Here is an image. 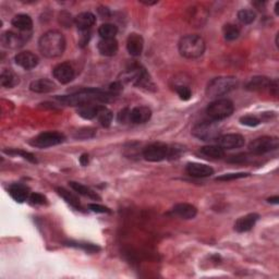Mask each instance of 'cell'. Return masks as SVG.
<instances>
[{"label": "cell", "instance_id": "obj_11", "mask_svg": "<svg viewBox=\"0 0 279 279\" xmlns=\"http://www.w3.org/2000/svg\"><path fill=\"white\" fill-rule=\"evenodd\" d=\"M29 40L23 33H15V32H4L1 35V45L4 48L8 49H18L22 47L25 44V42Z\"/></svg>", "mask_w": 279, "mask_h": 279}, {"label": "cell", "instance_id": "obj_31", "mask_svg": "<svg viewBox=\"0 0 279 279\" xmlns=\"http://www.w3.org/2000/svg\"><path fill=\"white\" fill-rule=\"evenodd\" d=\"M112 118H113L112 112L109 111L107 107L101 105L100 111H98L97 116H96L98 122H100L104 128H108L112 122Z\"/></svg>", "mask_w": 279, "mask_h": 279}, {"label": "cell", "instance_id": "obj_29", "mask_svg": "<svg viewBox=\"0 0 279 279\" xmlns=\"http://www.w3.org/2000/svg\"><path fill=\"white\" fill-rule=\"evenodd\" d=\"M201 153L206 157L220 160L225 156V150H223L220 145H209L201 149Z\"/></svg>", "mask_w": 279, "mask_h": 279}, {"label": "cell", "instance_id": "obj_36", "mask_svg": "<svg viewBox=\"0 0 279 279\" xmlns=\"http://www.w3.org/2000/svg\"><path fill=\"white\" fill-rule=\"evenodd\" d=\"M176 92L177 94L179 95V97L181 98L182 101H189L191 96H192V92H191V89L185 84H179L176 86Z\"/></svg>", "mask_w": 279, "mask_h": 279}, {"label": "cell", "instance_id": "obj_44", "mask_svg": "<svg viewBox=\"0 0 279 279\" xmlns=\"http://www.w3.org/2000/svg\"><path fill=\"white\" fill-rule=\"evenodd\" d=\"M89 207H90V210L94 213H102V214H104V213H111L108 207L100 205V204H90Z\"/></svg>", "mask_w": 279, "mask_h": 279}, {"label": "cell", "instance_id": "obj_35", "mask_svg": "<svg viewBox=\"0 0 279 279\" xmlns=\"http://www.w3.org/2000/svg\"><path fill=\"white\" fill-rule=\"evenodd\" d=\"M256 19V13L251 9H242L238 12V20L242 24H251Z\"/></svg>", "mask_w": 279, "mask_h": 279}, {"label": "cell", "instance_id": "obj_39", "mask_svg": "<svg viewBox=\"0 0 279 279\" xmlns=\"http://www.w3.org/2000/svg\"><path fill=\"white\" fill-rule=\"evenodd\" d=\"M68 245L70 247H75V248H80V249H83L87 252H97V251H100V248L97 247L95 244H92V243H83V242H72L70 241L68 242Z\"/></svg>", "mask_w": 279, "mask_h": 279}, {"label": "cell", "instance_id": "obj_22", "mask_svg": "<svg viewBox=\"0 0 279 279\" xmlns=\"http://www.w3.org/2000/svg\"><path fill=\"white\" fill-rule=\"evenodd\" d=\"M74 23L79 31H90L91 27L96 23V16L91 12H82L75 16Z\"/></svg>", "mask_w": 279, "mask_h": 279}, {"label": "cell", "instance_id": "obj_13", "mask_svg": "<svg viewBox=\"0 0 279 279\" xmlns=\"http://www.w3.org/2000/svg\"><path fill=\"white\" fill-rule=\"evenodd\" d=\"M53 75L58 82L62 84H68L74 79L75 71L72 65L68 62L59 63L53 70Z\"/></svg>", "mask_w": 279, "mask_h": 279}, {"label": "cell", "instance_id": "obj_42", "mask_svg": "<svg viewBox=\"0 0 279 279\" xmlns=\"http://www.w3.org/2000/svg\"><path fill=\"white\" fill-rule=\"evenodd\" d=\"M30 202L33 205H44L47 204V199L43 194L33 193L30 195Z\"/></svg>", "mask_w": 279, "mask_h": 279}, {"label": "cell", "instance_id": "obj_21", "mask_svg": "<svg viewBox=\"0 0 279 279\" xmlns=\"http://www.w3.org/2000/svg\"><path fill=\"white\" fill-rule=\"evenodd\" d=\"M173 213L182 220H192L198 214V210L192 204L178 203L173 206Z\"/></svg>", "mask_w": 279, "mask_h": 279}, {"label": "cell", "instance_id": "obj_45", "mask_svg": "<svg viewBox=\"0 0 279 279\" xmlns=\"http://www.w3.org/2000/svg\"><path fill=\"white\" fill-rule=\"evenodd\" d=\"M81 35H80V45L81 46H85L87 43H89L90 38H91V33L90 31H80Z\"/></svg>", "mask_w": 279, "mask_h": 279}, {"label": "cell", "instance_id": "obj_46", "mask_svg": "<svg viewBox=\"0 0 279 279\" xmlns=\"http://www.w3.org/2000/svg\"><path fill=\"white\" fill-rule=\"evenodd\" d=\"M80 163H81L82 166H87V165H89V163H90L89 155H87V154H83V155H82V156L80 157Z\"/></svg>", "mask_w": 279, "mask_h": 279}, {"label": "cell", "instance_id": "obj_20", "mask_svg": "<svg viewBox=\"0 0 279 279\" xmlns=\"http://www.w3.org/2000/svg\"><path fill=\"white\" fill-rule=\"evenodd\" d=\"M118 42L116 38H111V40H101L97 44V49L102 56L112 57L118 52Z\"/></svg>", "mask_w": 279, "mask_h": 279}, {"label": "cell", "instance_id": "obj_47", "mask_svg": "<svg viewBox=\"0 0 279 279\" xmlns=\"http://www.w3.org/2000/svg\"><path fill=\"white\" fill-rule=\"evenodd\" d=\"M270 203H274V204H278L279 203V198L278 196H274V198H270L269 199Z\"/></svg>", "mask_w": 279, "mask_h": 279}, {"label": "cell", "instance_id": "obj_3", "mask_svg": "<svg viewBox=\"0 0 279 279\" xmlns=\"http://www.w3.org/2000/svg\"><path fill=\"white\" fill-rule=\"evenodd\" d=\"M205 52V42L203 38L195 34L183 36L179 42V53L182 57L196 59Z\"/></svg>", "mask_w": 279, "mask_h": 279}, {"label": "cell", "instance_id": "obj_41", "mask_svg": "<svg viewBox=\"0 0 279 279\" xmlns=\"http://www.w3.org/2000/svg\"><path fill=\"white\" fill-rule=\"evenodd\" d=\"M250 173H245V172H237V173H226L223 174L221 177H217L216 180L217 181H231V180H236V179H240V178H245L248 177Z\"/></svg>", "mask_w": 279, "mask_h": 279}, {"label": "cell", "instance_id": "obj_23", "mask_svg": "<svg viewBox=\"0 0 279 279\" xmlns=\"http://www.w3.org/2000/svg\"><path fill=\"white\" fill-rule=\"evenodd\" d=\"M11 24H12L16 30L20 31L21 33L29 32L33 29V20L30 15L21 13L16 14L14 18L11 21Z\"/></svg>", "mask_w": 279, "mask_h": 279}, {"label": "cell", "instance_id": "obj_33", "mask_svg": "<svg viewBox=\"0 0 279 279\" xmlns=\"http://www.w3.org/2000/svg\"><path fill=\"white\" fill-rule=\"evenodd\" d=\"M118 33V27L112 23L102 24L98 29V35L102 37V40H111L114 38Z\"/></svg>", "mask_w": 279, "mask_h": 279}, {"label": "cell", "instance_id": "obj_48", "mask_svg": "<svg viewBox=\"0 0 279 279\" xmlns=\"http://www.w3.org/2000/svg\"><path fill=\"white\" fill-rule=\"evenodd\" d=\"M278 5H279V2H276V4H275V11H276V14H278Z\"/></svg>", "mask_w": 279, "mask_h": 279}, {"label": "cell", "instance_id": "obj_7", "mask_svg": "<svg viewBox=\"0 0 279 279\" xmlns=\"http://www.w3.org/2000/svg\"><path fill=\"white\" fill-rule=\"evenodd\" d=\"M193 136L202 141H214L221 135V127L214 120H205L196 123L191 131Z\"/></svg>", "mask_w": 279, "mask_h": 279}, {"label": "cell", "instance_id": "obj_6", "mask_svg": "<svg viewBox=\"0 0 279 279\" xmlns=\"http://www.w3.org/2000/svg\"><path fill=\"white\" fill-rule=\"evenodd\" d=\"M234 111L233 103L227 98H218V100L211 103L207 107V114L214 121H220L228 117H230Z\"/></svg>", "mask_w": 279, "mask_h": 279}, {"label": "cell", "instance_id": "obj_27", "mask_svg": "<svg viewBox=\"0 0 279 279\" xmlns=\"http://www.w3.org/2000/svg\"><path fill=\"white\" fill-rule=\"evenodd\" d=\"M0 84H1L2 87L11 89V87H14L15 85L19 84V76L11 70L4 69L1 71V74H0Z\"/></svg>", "mask_w": 279, "mask_h": 279}, {"label": "cell", "instance_id": "obj_40", "mask_svg": "<svg viewBox=\"0 0 279 279\" xmlns=\"http://www.w3.org/2000/svg\"><path fill=\"white\" fill-rule=\"evenodd\" d=\"M240 122L243 125H247V127H256L261 123V120L253 114H247V116L240 118Z\"/></svg>", "mask_w": 279, "mask_h": 279}, {"label": "cell", "instance_id": "obj_5", "mask_svg": "<svg viewBox=\"0 0 279 279\" xmlns=\"http://www.w3.org/2000/svg\"><path fill=\"white\" fill-rule=\"evenodd\" d=\"M122 78L123 81L141 87V89L150 90L151 87H154L149 73L146 72L145 69L141 68L140 65H133V67L128 69L122 75Z\"/></svg>", "mask_w": 279, "mask_h": 279}, {"label": "cell", "instance_id": "obj_12", "mask_svg": "<svg viewBox=\"0 0 279 279\" xmlns=\"http://www.w3.org/2000/svg\"><path fill=\"white\" fill-rule=\"evenodd\" d=\"M217 145H220L223 150H234L240 149L245 143V139L241 134L229 133L220 135L217 138Z\"/></svg>", "mask_w": 279, "mask_h": 279}, {"label": "cell", "instance_id": "obj_26", "mask_svg": "<svg viewBox=\"0 0 279 279\" xmlns=\"http://www.w3.org/2000/svg\"><path fill=\"white\" fill-rule=\"evenodd\" d=\"M9 193L14 201L19 202V203H23L24 201L29 199L30 192L25 185L20 184V183H13L10 185L9 188Z\"/></svg>", "mask_w": 279, "mask_h": 279}, {"label": "cell", "instance_id": "obj_43", "mask_svg": "<svg viewBox=\"0 0 279 279\" xmlns=\"http://www.w3.org/2000/svg\"><path fill=\"white\" fill-rule=\"evenodd\" d=\"M130 112L128 108H124L122 111H120V112L118 113V121L120 123H125L130 120Z\"/></svg>", "mask_w": 279, "mask_h": 279}, {"label": "cell", "instance_id": "obj_30", "mask_svg": "<svg viewBox=\"0 0 279 279\" xmlns=\"http://www.w3.org/2000/svg\"><path fill=\"white\" fill-rule=\"evenodd\" d=\"M57 192L65 202H67L68 204L74 207L75 210H82V206H81L79 199L76 198L73 193H71L70 191L65 190L64 188H57Z\"/></svg>", "mask_w": 279, "mask_h": 279}, {"label": "cell", "instance_id": "obj_25", "mask_svg": "<svg viewBox=\"0 0 279 279\" xmlns=\"http://www.w3.org/2000/svg\"><path fill=\"white\" fill-rule=\"evenodd\" d=\"M55 89H56V85L53 81L48 79L33 81L30 84V90L34 93H38V94H46V93L53 92Z\"/></svg>", "mask_w": 279, "mask_h": 279}, {"label": "cell", "instance_id": "obj_14", "mask_svg": "<svg viewBox=\"0 0 279 279\" xmlns=\"http://www.w3.org/2000/svg\"><path fill=\"white\" fill-rule=\"evenodd\" d=\"M209 18V11L203 5H193L188 11V20L192 25L196 27H202Z\"/></svg>", "mask_w": 279, "mask_h": 279}, {"label": "cell", "instance_id": "obj_16", "mask_svg": "<svg viewBox=\"0 0 279 279\" xmlns=\"http://www.w3.org/2000/svg\"><path fill=\"white\" fill-rule=\"evenodd\" d=\"M187 172L191 177L195 178H206L211 177L212 174H214V169L211 166H207L205 164L200 163H190L187 165Z\"/></svg>", "mask_w": 279, "mask_h": 279}, {"label": "cell", "instance_id": "obj_28", "mask_svg": "<svg viewBox=\"0 0 279 279\" xmlns=\"http://www.w3.org/2000/svg\"><path fill=\"white\" fill-rule=\"evenodd\" d=\"M69 185L72 190H74L76 193H79L83 196H86V198H90L92 200H101L100 195H98L94 191L91 190L90 188H87L86 185L79 183V182H74V181H70Z\"/></svg>", "mask_w": 279, "mask_h": 279}, {"label": "cell", "instance_id": "obj_32", "mask_svg": "<svg viewBox=\"0 0 279 279\" xmlns=\"http://www.w3.org/2000/svg\"><path fill=\"white\" fill-rule=\"evenodd\" d=\"M100 107H101V105H93V104H89V105L79 107L78 113L84 119H87V120L94 119L97 116V112H98V111H100Z\"/></svg>", "mask_w": 279, "mask_h": 279}, {"label": "cell", "instance_id": "obj_9", "mask_svg": "<svg viewBox=\"0 0 279 279\" xmlns=\"http://www.w3.org/2000/svg\"><path fill=\"white\" fill-rule=\"evenodd\" d=\"M65 140L64 134L60 132H44L37 135L35 139H33L31 144L33 146L41 147V149H46V147L56 146L63 143Z\"/></svg>", "mask_w": 279, "mask_h": 279}, {"label": "cell", "instance_id": "obj_37", "mask_svg": "<svg viewBox=\"0 0 279 279\" xmlns=\"http://www.w3.org/2000/svg\"><path fill=\"white\" fill-rule=\"evenodd\" d=\"M95 136V130L92 128H83L80 129L79 131H76V134H74L75 139L79 140H87L92 139Z\"/></svg>", "mask_w": 279, "mask_h": 279}, {"label": "cell", "instance_id": "obj_8", "mask_svg": "<svg viewBox=\"0 0 279 279\" xmlns=\"http://www.w3.org/2000/svg\"><path fill=\"white\" fill-rule=\"evenodd\" d=\"M279 147V140L275 136H262L253 140L249 144L250 151L255 155H263L266 153L276 151Z\"/></svg>", "mask_w": 279, "mask_h": 279}, {"label": "cell", "instance_id": "obj_18", "mask_svg": "<svg viewBox=\"0 0 279 279\" xmlns=\"http://www.w3.org/2000/svg\"><path fill=\"white\" fill-rule=\"evenodd\" d=\"M152 117V111L146 106H138L130 112V121L135 124L145 123Z\"/></svg>", "mask_w": 279, "mask_h": 279}, {"label": "cell", "instance_id": "obj_24", "mask_svg": "<svg viewBox=\"0 0 279 279\" xmlns=\"http://www.w3.org/2000/svg\"><path fill=\"white\" fill-rule=\"evenodd\" d=\"M271 80L266 76H253L252 79H250V81L245 85V89L251 92H260L264 91L266 89H270L271 85Z\"/></svg>", "mask_w": 279, "mask_h": 279}, {"label": "cell", "instance_id": "obj_4", "mask_svg": "<svg viewBox=\"0 0 279 279\" xmlns=\"http://www.w3.org/2000/svg\"><path fill=\"white\" fill-rule=\"evenodd\" d=\"M238 81L233 76H218L210 81L206 87V95L210 98H217L230 93L236 89Z\"/></svg>", "mask_w": 279, "mask_h": 279}, {"label": "cell", "instance_id": "obj_10", "mask_svg": "<svg viewBox=\"0 0 279 279\" xmlns=\"http://www.w3.org/2000/svg\"><path fill=\"white\" fill-rule=\"evenodd\" d=\"M169 146L164 143H153L146 146L143 151V156L146 161L157 163L168 158Z\"/></svg>", "mask_w": 279, "mask_h": 279}, {"label": "cell", "instance_id": "obj_2", "mask_svg": "<svg viewBox=\"0 0 279 279\" xmlns=\"http://www.w3.org/2000/svg\"><path fill=\"white\" fill-rule=\"evenodd\" d=\"M111 95L101 90L89 89V90H81L73 94L64 95L61 97H57V100L63 104L65 106H78L82 107L89 104H93L94 102H108Z\"/></svg>", "mask_w": 279, "mask_h": 279}, {"label": "cell", "instance_id": "obj_17", "mask_svg": "<svg viewBox=\"0 0 279 279\" xmlns=\"http://www.w3.org/2000/svg\"><path fill=\"white\" fill-rule=\"evenodd\" d=\"M144 47V41L138 33H132L128 36L127 40V49L131 56L133 57H139L141 56L142 52H143Z\"/></svg>", "mask_w": 279, "mask_h": 279}, {"label": "cell", "instance_id": "obj_34", "mask_svg": "<svg viewBox=\"0 0 279 279\" xmlns=\"http://www.w3.org/2000/svg\"><path fill=\"white\" fill-rule=\"evenodd\" d=\"M223 36H225L226 40L229 41V42L237 40V38L240 35V29H239V27L237 25L231 24V23H228V24L223 25Z\"/></svg>", "mask_w": 279, "mask_h": 279}, {"label": "cell", "instance_id": "obj_38", "mask_svg": "<svg viewBox=\"0 0 279 279\" xmlns=\"http://www.w3.org/2000/svg\"><path fill=\"white\" fill-rule=\"evenodd\" d=\"M4 153H7L9 155H20L31 163H37L35 156L29 152H24L21 150H4Z\"/></svg>", "mask_w": 279, "mask_h": 279}, {"label": "cell", "instance_id": "obj_15", "mask_svg": "<svg viewBox=\"0 0 279 279\" xmlns=\"http://www.w3.org/2000/svg\"><path fill=\"white\" fill-rule=\"evenodd\" d=\"M14 61L22 69L32 70L37 67L40 59H38L35 54L31 52H22L14 57Z\"/></svg>", "mask_w": 279, "mask_h": 279}, {"label": "cell", "instance_id": "obj_19", "mask_svg": "<svg viewBox=\"0 0 279 279\" xmlns=\"http://www.w3.org/2000/svg\"><path fill=\"white\" fill-rule=\"evenodd\" d=\"M259 214H255V213H252V214H248L243 217H240L239 220L234 223V229L238 232H247L250 231L252 229L256 222L259 221Z\"/></svg>", "mask_w": 279, "mask_h": 279}, {"label": "cell", "instance_id": "obj_1", "mask_svg": "<svg viewBox=\"0 0 279 279\" xmlns=\"http://www.w3.org/2000/svg\"><path fill=\"white\" fill-rule=\"evenodd\" d=\"M38 48L44 57H60L65 49V38L59 31H48L41 36L38 41Z\"/></svg>", "mask_w": 279, "mask_h": 279}]
</instances>
